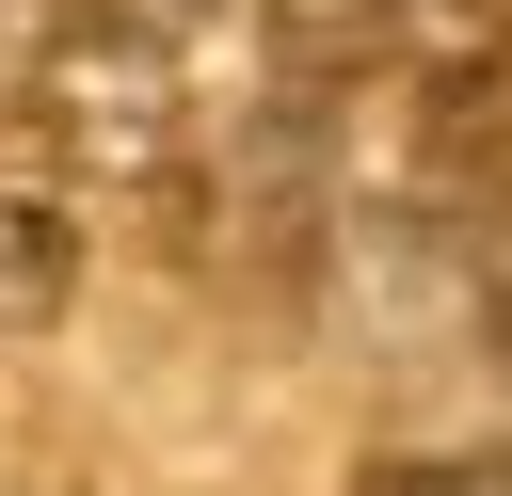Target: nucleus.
<instances>
[{
  "label": "nucleus",
  "instance_id": "obj_1",
  "mask_svg": "<svg viewBox=\"0 0 512 496\" xmlns=\"http://www.w3.org/2000/svg\"><path fill=\"white\" fill-rule=\"evenodd\" d=\"M352 496H512V448H384Z\"/></svg>",
  "mask_w": 512,
  "mask_h": 496
}]
</instances>
